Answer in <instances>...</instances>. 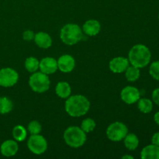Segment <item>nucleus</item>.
I'll return each mask as SVG.
<instances>
[{"label": "nucleus", "mask_w": 159, "mask_h": 159, "mask_svg": "<svg viewBox=\"0 0 159 159\" xmlns=\"http://www.w3.org/2000/svg\"><path fill=\"white\" fill-rule=\"evenodd\" d=\"M158 19H159V13H158Z\"/></svg>", "instance_id": "obj_32"}, {"label": "nucleus", "mask_w": 159, "mask_h": 159, "mask_svg": "<svg viewBox=\"0 0 159 159\" xmlns=\"http://www.w3.org/2000/svg\"><path fill=\"white\" fill-rule=\"evenodd\" d=\"M152 54L147 46L144 44H136L131 48L128 54L129 63L138 68L147 66L151 61Z\"/></svg>", "instance_id": "obj_2"}, {"label": "nucleus", "mask_w": 159, "mask_h": 159, "mask_svg": "<svg viewBox=\"0 0 159 159\" xmlns=\"http://www.w3.org/2000/svg\"><path fill=\"white\" fill-rule=\"evenodd\" d=\"M34 42L40 48L48 49L52 45V39L51 36L45 32H39L35 34Z\"/></svg>", "instance_id": "obj_15"}, {"label": "nucleus", "mask_w": 159, "mask_h": 159, "mask_svg": "<svg viewBox=\"0 0 159 159\" xmlns=\"http://www.w3.org/2000/svg\"><path fill=\"white\" fill-rule=\"evenodd\" d=\"M29 85L31 89L37 93H43L50 88L51 81L48 75L43 72H34L29 79Z\"/></svg>", "instance_id": "obj_5"}, {"label": "nucleus", "mask_w": 159, "mask_h": 159, "mask_svg": "<svg viewBox=\"0 0 159 159\" xmlns=\"http://www.w3.org/2000/svg\"><path fill=\"white\" fill-rule=\"evenodd\" d=\"M152 100L156 105L159 106V88L155 89L152 93Z\"/></svg>", "instance_id": "obj_28"}, {"label": "nucleus", "mask_w": 159, "mask_h": 159, "mask_svg": "<svg viewBox=\"0 0 159 159\" xmlns=\"http://www.w3.org/2000/svg\"><path fill=\"white\" fill-rule=\"evenodd\" d=\"M60 37L61 41L67 45H75L83 38V31L80 26L75 23L65 25L61 30Z\"/></svg>", "instance_id": "obj_3"}, {"label": "nucleus", "mask_w": 159, "mask_h": 159, "mask_svg": "<svg viewBox=\"0 0 159 159\" xmlns=\"http://www.w3.org/2000/svg\"><path fill=\"white\" fill-rule=\"evenodd\" d=\"M19 150V146L16 141L6 140L0 146L1 154L5 157L14 156Z\"/></svg>", "instance_id": "obj_13"}, {"label": "nucleus", "mask_w": 159, "mask_h": 159, "mask_svg": "<svg viewBox=\"0 0 159 159\" xmlns=\"http://www.w3.org/2000/svg\"><path fill=\"white\" fill-rule=\"evenodd\" d=\"M122 158L125 159V158H130V159H133L134 158L132 156H130V155H124V156L122 157Z\"/></svg>", "instance_id": "obj_31"}, {"label": "nucleus", "mask_w": 159, "mask_h": 159, "mask_svg": "<svg viewBox=\"0 0 159 159\" xmlns=\"http://www.w3.org/2000/svg\"><path fill=\"white\" fill-rule=\"evenodd\" d=\"M56 94L61 99H67L70 96L71 89L69 84L66 82H59L55 87Z\"/></svg>", "instance_id": "obj_17"}, {"label": "nucleus", "mask_w": 159, "mask_h": 159, "mask_svg": "<svg viewBox=\"0 0 159 159\" xmlns=\"http://www.w3.org/2000/svg\"><path fill=\"white\" fill-rule=\"evenodd\" d=\"M64 140L65 142L69 147L73 148H78L83 145L86 141L85 132L76 126H71L68 127L64 132Z\"/></svg>", "instance_id": "obj_4"}, {"label": "nucleus", "mask_w": 159, "mask_h": 159, "mask_svg": "<svg viewBox=\"0 0 159 159\" xmlns=\"http://www.w3.org/2000/svg\"><path fill=\"white\" fill-rule=\"evenodd\" d=\"M40 71L46 75H51L56 72L57 68V62L54 57H46L41 59L39 64Z\"/></svg>", "instance_id": "obj_12"}, {"label": "nucleus", "mask_w": 159, "mask_h": 159, "mask_svg": "<svg viewBox=\"0 0 159 159\" xmlns=\"http://www.w3.org/2000/svg\"><path fill=\"white\" fill-rule=\"evenodd\" d=\"M19 80V75L11 68L0 69V86L9 88L15 85Z\"/></svg>", "instance_id": "obj_8"}, {"label": "nucleus", "mask_w": 159, "mask_h": 159, "mask_svg": "<svg viewBox=\"0 0 159 159\" xmlns=\"http://www.w3.org/2000/svg\"><path fill=\"white\" fill-rule=\"evenodd\" d=\"M129 66L128 58L124 57H116L112 59L109 64L110 71L116 74H120L124 72Z\"/></svg>", "instance_id": "obj_11"}, {"label": "nucleus", "mask_w": 159, "mask_h": 159, "mask_svg": "<svg viewBox=\"0 0 159 159\" xmlns=\"http://www.w3.org/2000/svg\"><path fill=\"white\" fill-rule=\"evenodd\" d=\"M154 120L159 126V112H157L154 116Z\"/></svg>", "instance_id": "obj_30"}, {"label": "nucleus", "mask_w": 159, "mask_h": 159, "mask_svg": "<svg viewBox=\"0 0 159 159\" xmlns=\"http://www.w3.org/2000/svg\"><path fill=\"white\" fill-rule=\"evenodd\" d=\"M124 145L128 150L134 151L138 147L139 139H138V136L134 134H127L125 138H124Z\"/></svg>", "instance_id": "obj_18"}, {"label": "nucleus", "mask_w": 159, "mask_h": 159, "mask_svg": "<svg viewBox=\"0 0 159 159\" xmlns=\"http://www.w3.org/2000/svg\"><path fill=\"white\" fill-rule=\"evenodd\" d=\"M152 144L159 147V132L154 134V135L152 138Z\"/></svg>", "instance_id": "obj_29"}, {"label": "nucleus", "mask_w": 159, "mask_h": 159, "mask_svg": "<svg viewBox=\"0 0 159 159\" xmlns=\"http://www.w3.org/2000/svg\"><path fill=\"white\" fill-rule=\"evenodd\" d=\"M142 159H159V147L152 144L145 146L141 152Z\"/></svg>", "instance_id": "obj_16"}, {"label": "nucleus", "mask_w": 159, "mask_h": 159, "mask_svg": "<svg viewBox=\"0 0 159 159\" xmlns=\"http://www.w3.org/2000/svg\"><path fill=\"white\" fill-rule=\"evenodd\" d=\"M138 110L143 113H149L152 112L153 109V102L151 99L146 98H140L138 101Z\"/></svg>", "instance_id": "obj_19"}, {"label": "nucleus", "mask_w": 159, "mask_h": 159, "mask_svg": "<svg viewBox=\"0 0 159 159\" xmlns=\"http://www.w3.org/2000/svg\"><path fill=\"white\" fill-rule=\"evenodd\" d=\"M90 102L85 96L82 95H74L67 98L65 109L69 116L79 117L84 116L89 112Z\"/></svg>", "instance_id": "obj_1"}, {"label": "nucleus", "mask_w": 159, "mask_h": 159, "mask_svg": "<svg viewBox=\"0 0 159 159\" xmlns=\"http://www.w3.org/2000/svg\"><path fill=\"white\" fill-rule=\"evenodd\" d=\"M96 126V124L94 120L91 119V118H86V119L83 120V121L82 122L81 128L85 133H90L94 130Z\"/></svg>", "instance_id": "obj_24"}, {"label": "nucleus", "mask_w": 159, "mask_h": 159, "mask_svg": "<svg viewBox=\"0 0 159 159\" xmlns=\"http://www.w3.org/2000/svg\"><path fill=\"white\" fill-rule=\"evenodd\" d=\"M27 135V132L24 127L21 125L15 126L12 129V137L14 140L19 142L24 141Z\"/></svg>", "instance_id": "obj_21"}, {"label": "nucleus", "mask_w": 159, "mask_h": 159, "mask_svg": "<svg viewBox=\"0 0 159 159\" xmlns=\"http://www.w3.org/2000/svg\"><path fill=\"white\" fill-rule=\"evenodd\" d=\"M13 104L8 97H0V114H6L12 111Z\"/></svg>", "instance_id": "obj_22"}, {"label": "nucleus", "mask_w": 159, "mask_h": 159, "mask_svg": "<svg viewBox=\"0 0 159 159\" xmlns=\"http://www.w3.org/2000/svg\"><path fill=\"white\" fill-rule=\"evenodd\" d=\"M141 97L140 91L134 86H126L120 93V98L125 103L128 105L135 103Z\"/></svg>", "instance_id": "obj_9"}, {"label": "nucleus", "mask_w": 159, "mask_h": 159, "mask_svg": "<svg viewBox=\"0 0 159 159\" xmlns=\"http://www.w3.org/2000/svg\"><path fill=\"white\" fill-rule=\"evenodd\" d=\"M141 75V72H140V68H137V67L133 66H128L125 71V76L126 79L129 82H135L138 80Z\"/></svg>", "instance_id": "obj_20"}, {"label": "nucleus", "mask_w": 159, "mask_h": 159, "mask_svg": "<svg viewBox=\"0 0 159 159\" xmlns=\"http://www.w3.org/2000/svg\"><path fill=\"white\" fill-rule=\"evenodd\" d=\"M149 73L154 79L159 81V61L152 62L149 68Z\"/></svg>", "instance_id": "obj_26"}, {"label": "nucleus", "mask_w": 159, "mask_h": 159, "mask_svg": "<svg viewBox=\"0 0 159 159\" xmlns=\"http://www.w3.org/2000/svg\"><path fill=\"white\" fill-rule=\"evenodd\" d=\"M27 129L28 131L30 133V134H38L41 132L42 127L38 121L33 120L28 124Z\"/></svg>", "instance_id": "obj_25"}, {"label": "nucleus", "mask_w": 159, "mask_h": 159, "mask_svg": "<svg viewBox=\"0 0 159 159\" xmlns=\"http://www.w3.org/2000/svg\"><path fill=\"white\" fill-rule=\"evenodd\" d=\"M27 147L33 154L40 155L44 153L48 149V142L40 134H31L27 141Z\"/></svg>", "instance_id": "obj_7"}, {"label": "nucleus", "mask_w": 159, "mask_h": 159, "mask_svg": "<svg viewBox=\"0 0 159 159\" xmlns=\"http://www.w3.org/2000/svg\"><path fill=\"white\" fill-rule=\"evenodd\" d=\"M82 30L87 36L94 37L100 32L101 25L98 20H89L84 23Z\"/></svg>", "instance_id": "obj_14"}, {"label": "nucleus", "mask_w": 159, "mask_h": 159, "mask_svg": "<svg viewBox=\"0 0 159 159\" xmlns=\"http://www.w3.org/2000/svg\"><path fill=\"white\" fill-rule=\"evenodd\" d=\"M34 37H35V34L32 30H30L24 31L23 34V38L26 41H30V40H34Z\"/></svg>", "instance_id": "obj_27"}, {"label": "nucleus", "mask_w": 159, "mask_h": 159, "mask_svg": "<svg viewBox=\"0 0 159 159\" xmlns=\"http://www.w3.org/2000/svg\"><path fill=\"white\" fill-rule=\"evenodd\" d=\"M128 134V128L123 123L116 121L113 123L107 129V136L111 141L119 142L124 140Z\"/></svg>", "instance_id": "obj_6"}, {"label": "nucleus", "mask_w": 159, "mask_h": 159, "mask_svg": "<svg viewBox=\"0 0 159 159\" xmlns=\"http://www.w3.org/2000/svg\"><path fill=\"white\" fill-rule=\"evenodd\" d=\"M57 68L61 72L69 73L75 68V61L74 57L70 54H64L61 55L57 61Z\"/></svg>", "instance_id": "obj_10"}, {"label": "nucleus", "mask_w": 159, "mask_h": 159, "mask_svg": "<svg viewBox=\"0 0 159 159\" xmlns=\"http://www.w3.org/2000/svg\"><path fill=\"white\" fill-rule=\"evenodd\" d=\"M39 64H40V61L38 59L34 57H29L25 61V68L29 72H36L39 68Z\"/></svg>", "instance_id": "obj_23"}]
</instances>
